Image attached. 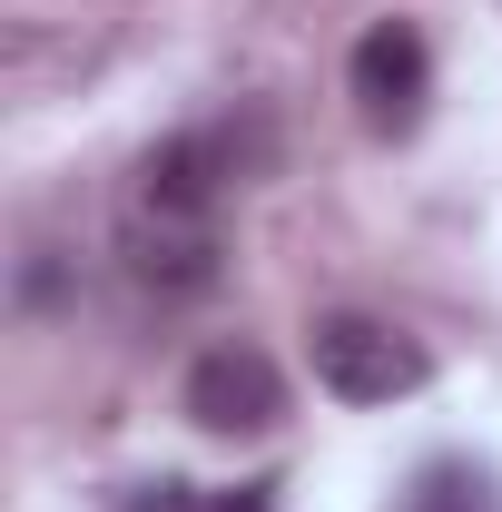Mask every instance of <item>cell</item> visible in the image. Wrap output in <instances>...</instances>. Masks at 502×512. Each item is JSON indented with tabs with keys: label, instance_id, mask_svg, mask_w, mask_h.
Listing matches in <instances>:
<instances>
[{
	"label": "cell",
	"instance_id": "1",
	"mask_svg": "<svg viewBox=\"0 0 502 512\" xmlns=\"http://www.w3.org/2000/svg\"><path fill=\"white\" fill-rule=\"evenodd\" d=\"M247 178V148L227 138V128H188V138H168L148 168H138V188L119 207V266L138 296H158V306H188L207 296L217 276H227V227H217V207L227 188Z\"/></svg>",
	"mask_w": 502,
	"mask_h": 512
},
{
	"label": "cell",
	"instance_id": "2",
	"mask_svg": "<svg viewBox=\"0 0 502 512\" xmlns=\"http://www.w3.org/2000/svg\"><path fill=\"white\" fill-rule=\"evenodd\" d=\"M306 365H315V384H325L335 404H404V394L434 384L424 335H404V325L375 316V306H325V316L306 325Z\"/></svg>",
	"mask_w": 502,
	"mask_h": 512
},
{
	"label": "cell",
	"instance_id": "3",
	"mask_svg": "<svg viewBox=\"0 0 502 512\" xmlns=\"http://www.w3.org/2000/svg\"><path fill=\"white\" fill-rule=\"evenodd\" d=\"M178 414H188L197 434H217V444H256V434L286 424V375H276L266 345L217 335V345L188 365V384H178Z\"/></svg>",
	"mask_w": 502,
	"mask_h": 512
},
{
	"label": "cell",
	"instance_id": "4",
	"mask_svg": "<svg viewBox=\"0 0 502 512\" xmlns=\"http://www.w3.org/2000/svg\"><path fill=\"white\" fill-rule=\"evenodd\" d=\"M345 99H355V119L375 138H414L424 109H434V40L414 20H375L355 40V60H345Z\"/></svg>",
	"mask_w": 502,
	"mask_h": 512
},
{
	"label": "cell",
	"instance_id": "5",
	"mask_svg": "<svg viewBox=\"0 0 502 512\" xmlns=\"http://www.w3.org/2000/svg\"><path fill=\"white\" fill-rule=\"evenodd\" d=\"M394 512H502V473L473 463V453H434V463L404 473Z\"/></svg>",
	"mask_w": 502,
	"mask_h": 512
},
{
	"label": "cell",
	"instance_id": "6",
	"mask_svg": "<svg viewBox=\"0 0 502 512\" xmlns=\"http://www.w3.org/2000/svg\"><path fill=\"white\" fill-rule=\"evenodd\" d=\"M266 493L276 483H247V493H227V503H207V512H266Z\"/></svg>",
	"mask_w": 502,
	"mask_h": 512
}]
</instances>
